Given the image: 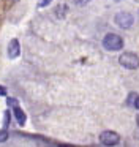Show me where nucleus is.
Instances as JSON below:
<instances>
[{"mask_svg":"<svg viewBox=\"0 0 139 147\" xmlns=\"http://www.w3.org/2000/svg\"><path fill=\"white\" fill-rule=\"evenodd\" d=\"M14 2H18V0H14Z\"/></svg>","mask_w":139,"mask_h":147,"instance_id":"16","label":"nucleus"},{"mask_svg":"<svg viewBox=\"0 0 139 147\" xmlns=\"http://www.w3.org/2000/svg\"><path fill=\"white\" fill-rule=\"evenodd\" d=\"M6 139H8V133H6V130L3 128V130H0V142H5Z\"/></svg>","mask_w":139,"mask_h":147,"instance_id":"8","label":"nucleus"},{"mask_svg":"<svg viewBox=\"0 0 139 147\" xmlns=\"http://www.w3.org/2000/svg\"><path fill=\"white\" fill-rule=\"evenodd\" d=\"M13 114H14V117H16V120H18L19 125H24L25 123V114H24V111H22L18 105L13 106Z\"/></svg>","mask_w":139,"mask_h":147,"instance_id":"6","label":"nucleus"},{"mask_svg":"<svg viewBox=\"0 0 139 147\" xmlns=\"http://www.w3.org/2000/svg\"><path fill=\"white\" fill-rule=\"evenodd\" d=\"M9 123V111H5V117H3V128L6 130V127H8Z\"/></svg>","mask_w":139,"mask_h":147,"instance_id":"7","label":"nucleus"},{"mask_svg":"<svg viewBox=\"0 0 139 147\" xmlns=\"http://www.w3.org/2000/svg\"><path fill=\"white\" fill-rule=\"evenodd\" d=\"M133 105L136 106V109H139V96L136 95V100H134V103H133Z\"/></svg>","mask_w":139,"mask_h":147,"instance_id":"12","label":"nucleus"},{"mask_svg":"<svg viewBox=\"0 0 139 147\" xmlns=\"http://www.w3.org/2000/svg\"><path fill=\"white\" fill-rule=\"evenodd\" d=\"M21 52V46H19V41L16 38H13L8 45V57L9 59H16Z\"/></svg>","mask_w":139,"mask_h":147,"instance_id":"5","label":"nucleus"},{"mask_svg":"<svg viewBox=\"0 0 139 147\" xmlns=\"http://www.w3.org/2000/svg\"><path fill=\"white\" fill-rule=\"evenodd\" d=\"M103 46L107 51H120L123 48V40L117 33H107L103 38Z\"/></svg>","mask_w":139,"mask_h":147,"instance_id":"1","label":"nucleus"},{"mask_svg":"<svg viewBox=\"0 0 139 147\" xmlns=\"http://www.w3.org/2000/svg\"><path fill=\"white\" fill-rule=\"evenodd\" d=\"M51 2H52V0H38V7H40V8H44V7H47Z\"/></svg>","mask_w":139,"mask_h":147,"instance_id":"9","label":"nucleus"},{"mask_svg":"<svg viewBox=\"0 0 139 147\" xmlns=\"http://www.w3.org/2000/svg\"><path fill=\"white\" fill-rule=\"evenodd\" d=\"M73 2H74L76 5H79V7H84V5H87L90 0H73Z\"/></svg>","mask_w":139,"mask_h":147,"instance_id":"10","label":"nucleus"},{"mask_svg":"<svg viewBox=\"0 0 139 147\" xmlns=\"http://www.w3.org/2000/svg\"><path fill=\"white\" fill-rule=\"evenodd\" d=\"M119 62L122 67L128 68V70H136L139 67V57L133 52H123L119 57Z\"/></svg>","mask_w":139,"mask_h":147,"instance_id":"2","label":"nucleus"},{"mask_svg":"<svg viewBox=\"0 0 139 147\" xmlns=\"http://www.w3.org/2000/svg\"><path fill=\"white\" fill-rule=\"evenodd\" d=\"M100 141L101 144H104V146H117V144L120 142V136L115 133V131H103L100 136Z\"/></svg>","mask_w":139,"mask_h":147,"instance_id":"4","label":"nucleus"},{"mask_svg":"<svg viewBox=\"0 0 139 147\" xmlns=\"http://www.w3.org/2000/svg\"><path fill=\"white\" fill-rule=\"evenodd\" d=\"M2 95H6V89L0 86V96H2Z\"/></svg>","mask_w":139,"mask_h":147,"instance_id":"13","label":"nucleus"},{"mask_svg":"<svg viewBox=\"0 0 139 147\" xmlns=\"http://www.w3.org/2000/svg\"><path fill=\"white\" fill-rule=\"evenodd\" d=\"M138 123H139V115H138Z\"/></svg>","mask_w":139,"mask_h":147,"instance_id":"14","label":"nucleus"},{"mask_svg":"<svg viewBox=\"0 0 139 147\" xmlns=\"http://www.w3.org/2000/svg\"><path fill=\"white\" fill-rule=\"evenodd\" d=\"M114 22H115L120 29H130V27L133 26V22H134V19H133V16L130 13H126V11H120V13L115 14Z\"/></svg>","mask_w":139,"mask_h":147,"instance_id":"3","label":"nucleus"},{"mask_svg":"<svg viewBox=\"0 0 139 147\" xmlns=\"http://www.w3.org/2000/svg\"><path fill=\"white\" fill-rule=\"evenodd\" d=\"M8 105H9V106H16V105H18V100H14V98H8Z\"/></svg>","mask_w":139,"mask_h":147,"instance_id":"11","label":"nucleus"},{"mask_svg":"<svg viewBox=\"0 0 139 147\" xmlns=\"http://www.w3.org/2000/svg\"><path fill=\"white\" fill-rule=\"evenodd\" d=\"M115 2H119V0H115Z\"/></svg>","mask_w":139,"mask_h":147,"instance_id":"15","label":"nucleus"}]
</instances>
